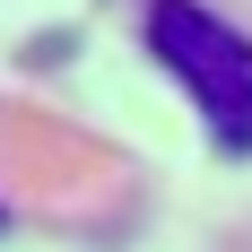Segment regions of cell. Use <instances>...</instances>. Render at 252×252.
<instances>
[{"label":"cell","mask_w":252,"mask_h":252,"mask_svg":"<svg viewBox=\"0 0 252 252\" xmlns=\"http://www.w3.org/2000/svg\"><path fill=\"white\" fill-rule=\"evenodd\" d=\"M148 52L174 70L191 113L226 157H252V35L200 0H148Z\"/></svg>","instance_id":"1"}]
</instances>
